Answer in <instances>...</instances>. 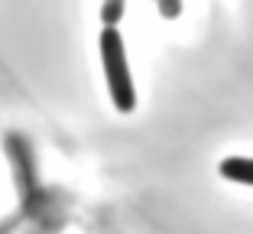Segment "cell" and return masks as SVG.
<instances>
[{
  "label": "cell",
  "instance_id": "2",
  "mask_svg": "<svg viewBox=\"0 0 253 234\" xmlns=\"http://www.w3.org/2000/svg\"><path fill=\"white\" fill-rule=\"evenodd\" d=\"M221 176L231 182H240V186H253V159L247 156H231L221 163Z\"/></svg>",
  "mask_w": 253,
  "mask_h": 234
},
{
  "label": "cell",
  "instance_id": "1",
  "mask_svg": "<svg viewBox=\"0 0 253 234\" xmlns=\"http://www.w3.org/2000/svg\"><path fill=\"white\" fill-rule=\"evenodd\" d=\"M101 62H104V78H107V91H111L114 107L120 114H130L136 107V88H133V78H130L124 36L117 33V26L101 30Z\"/></svg>",
  "mask_w": 253,
  "mask_h": 234
},
{
  "label": "cell",
  "instance_id": "4",
  "mask_svg": "<svg viewBox=\"0 0 253 234\" xmlns=\"http://www.w3.org/2000/svg\"><path fill=\"white\" fill-rule=\"evenodd\" d=\"M159 13H163L166 20H175V16L182 13V0H159Z\"/></svg>",
  "mask_w": 253,
  "mask_h": 234
},
{
  "label": "cell",
  "instance_id": "3",
  "mask_svg": "<svg viewBox=\"0 0 253 234\" xmlns=\"http://www.w3.org/2000/svg\"><path fill=\"white\" fill-rule=\"evenodd\" d=\"M124 3L126 0H104V7H101V23H104V26H117L120 16H124Z\"/></svg>",
  "mask_w": 253,
  "mask_h": 234
}]
</instances>
